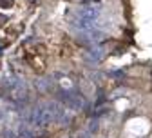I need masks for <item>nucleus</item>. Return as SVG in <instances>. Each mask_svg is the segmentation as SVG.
Wrapping results in <instances>:
<instances>
[{"label":"nucleus","mask_w":152,"mask_h":138,"mask_svg":"<svg viewBox=\"0 0 152 138\" xmlns=\"http://www.w3.org/2000/svg\"><path fill=\"white\" fill-rule=\"evenodd\" d=\"M18 138H33V134H31V131H29V129H26V127H24L20 133H18Z\"/></svg>","instance_id":"nucleus-1"},{"label":"nucleus","mask_w":152,"mask_h":138,"mask_svg":"<svg viewBox=\"0 0 152 138\" xmlns=\"http://www.w3.org/2000/svg\"><path fill=\"white\" fill-rule=\"evenodd\" d=\"M78 138H91V136H89V134H87V133H82V134H80V136H78Z\"/></svg>","instance_id":"nucleus-2"}]
</instances>
